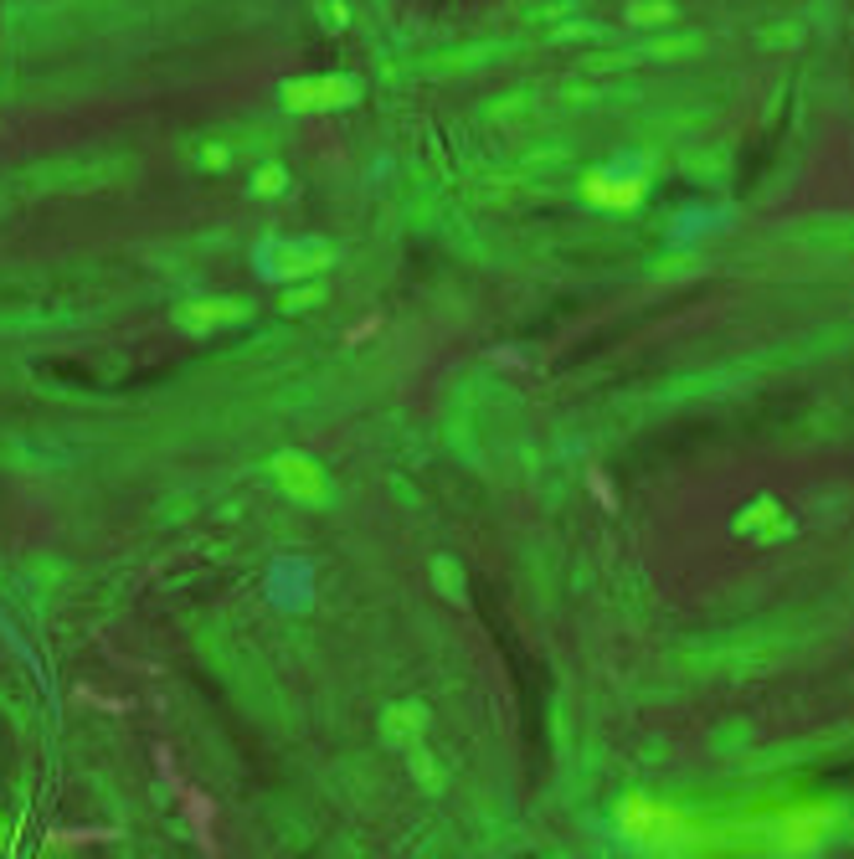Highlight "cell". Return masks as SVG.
Returning a JSON list of instances; mask_svg holds the SVG:
<instances>
[{
  "label": "cell",
  "mask_w": 854,
  "mask_h": 859,
  "mask_svg": "<svg viewBox=\"0 0 854 859\" xmlns=\"http://www.w3.org/2000/svg\"><path fill=\"white\" fill-rule=\"evenodd\" d=\"M273 473H278L284 494L304 500V505H319V500L330 494V479H325V469H319V464H310V458H293V453H284V458L273 464Z\"/></svg>",
  "instance_id": "6da1fadb"
},
{
  "label": "cell",
  "mask_w": 854,
  "mask_h": 859,
  "mask_svg": "<svg viewBox=\"0 0 854 859\" xmlns=\"http://www.w3.org/2000/svg\"><path fill=\"white\" fill-rule=\"evenodd\" d=\"M350 98H355V88L340 78H310V83H289V88H284V103H289V109H304V114H314V109H340Z\"/></svg>",
  "instance_id": "7a4b0ae2"
},
{
  "label": "cell",
  "mask_w": 854,
  "mask_h": 859,
  "mask_svg": "<svg viewBox=\"0 0 854 859\" xmlns=\"http://www.w3.org/2000/svg\"><path fill=\"white\" fill-rule=\"evenodd\" d=\"M180 803H186V819H191V829H196V844L201 849H216V839H212V798L201 793V787H180Z\"/></svg>",
  "instance_id": "3957f363"
},
{
  "label": "cell",
  "mask_w": 854,
  "mask_h": 859,
  "mask_svg": "<svg viewBox=\"0 0 854 859\" xmlns=\"http://www.w3.org/2000/svg\"><path fill=\"white\" fill-rule=\"evenodd\" d=\"M278 186H284V176H278V170H268V176L258 180V191H278Z\"/></svg>",
  "instance_id": "277c9868"
}]
</instances>
